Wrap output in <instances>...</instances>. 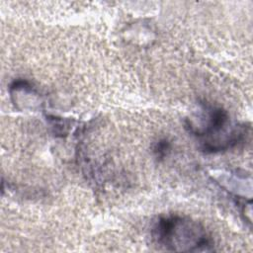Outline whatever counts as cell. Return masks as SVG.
Wrapping results in <instances>:
<instances>
[{
    "instance_id": "obj_1",
    "label": "cell",
    "mask_w": 253,
    "mask_h": 253,
    "mask_svg": "<svg viewBox=\"0 0 253 253\" xmlns=\"http://www.w3.org/2000/svg\"><path fill=\"white\" fill-rule=\"evenodd\" d=\"M157 243L172 251H210L212 240L199 224L179 216L161 217L153 229Z\"/></svg>"
},
{
    "instance_id": "obj_2",
    "label": "cell",
    "mask_w": 253,
    "mask_h": 253,
    "mask_svg": "<svg viewBox=\"0 0 253 253\" xmlns=\"http://www.w3.org/2000/svg\"><path fill=\"white\" fill-rule=\"evenodd\" d=\"M227 120H228V116L224 110L220 108L212 109L210 113L206 127L196 132L200 135H206V134L210 135L211 133L217 132L225 126Z\"/></svg>"
},
{
    "instance_id": "obj_3",
    "label": "cell",
    "mask_w": 253,
    "mask_h": 253,
    "mask_svg": "<svg viewBox=\"0 0 253 253\" xmlns=\"http://www.w3.org/2000/svg\"><path fill=\"white\" fill-rule=\"evenodd\" d=\"M168 149H169V143L166 140H161L156 144V147L154 150L158 157H163L168 152Z\"/></svg>"
}]
</instances>
